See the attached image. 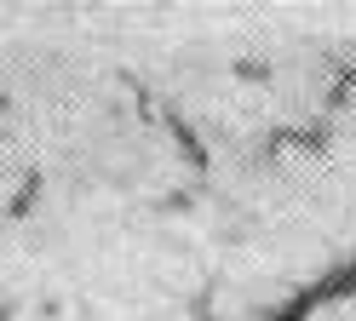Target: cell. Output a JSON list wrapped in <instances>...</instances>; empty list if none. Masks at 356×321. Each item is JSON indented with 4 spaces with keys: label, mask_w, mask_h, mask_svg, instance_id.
Instances as JSON below:
<instances>
[]
</instances>
